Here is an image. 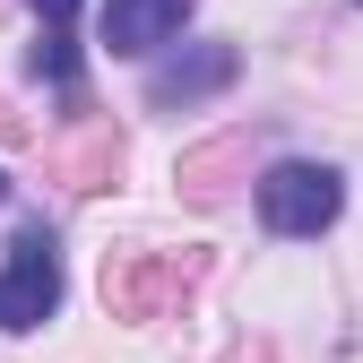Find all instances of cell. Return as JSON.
I'll list each match as a JSON object with an SVG mask.
<instances>
[{"instance_id": "6da1fadb", "label": "cell", "mask_w": 363, "mask_h": 363, "mask_svg": "<svg viewBox=\"0 0 363 363\" xmlns=\"http://www.w3.org/2000/svg\"><path fill=\"white\" fill-rule=\"evenodd\" d=\"M199 259H173V251H113L104 259V311L113 320H164V311L191 294Z\"/></svg>"}, {"instance_id": "7a4b0ae2", "label": "cell", "mask_w": 363, "mask_h": 363, "mask_svg": "<svg viewBox=\"0 0 363 363\" xmlns=\"http://www.w3.org/2000/svg\"><path fill=\"white\" fill-rule=\"evenodd\" d=\"M337 208H346V191H337L329 164H277V173L259 182V216H268V234H286V242L337 225Z\"/></svg>"}, {"instance_id": "3957f363", "label": "cell", "mask_w": 363, "mask_h": 363, "mask_svg": "<svg viewBox=\"0 0 363 363\" xmlns=\"http://www.w3.org/2000/svg\"><path fill=\"white\" fill-rule=\"evenodd\" d=\"M52 303H61L52 242H43V225H26V234L9 242V268H0V329H35V320H52Z\"/></svg>"}, {"instance_id": "277c9868", "label": "cell", "mask_w": 363, "mask_h": 363, "mask_svg": "<svg viewBox=\"0 0 363 363\" xmlns=\"http://www.w3.org/2000/svg\"><path fill=\"white\" fill-rule=\"evenodd\" d=\"M234 69H242L234 43H191V52H173V61L147 78V104H156V113L199 104V96H216V86H234Z\"/></svg>"}, {"instance_id": "5b68a950", "label": "cell", "mask_w": 363, "mask_h": 363, "mask_svg": "<svg viewBox=\"0 0 363 363\" xmlns=\"http://www.w3.org/2000/svg\"><path fill=\"white\" fill-rule=\"evenodd\" d=\"M191 0H104V43L113 52H156V43L182 35Z\"/></svg>"}, {"instance_id": "8992f818", "label": "cell", "mask_w": 363, "mask_h": 363, "mask_svg": "<svg viewBox=\"0 0 363 363\" xmlns=\"http://www.w3.org/2000/svg\"><path fill=\"white\" fill-rule=\"evenodd\" d=\"M113 173H121L113 121H96V130H78V139L52 147V182H69V191H113Z\"/></svg>"}, {"instance_id": "52a82bcc", "label": "cell", "mask_w": 363, "mask_h": 363, "mask_svg": "<svg viewBox=\"0 0 363 363\" xmlns=\"http://www.w3.org/2000/svg\"><path fill=\"white\" fill-rule=\"evenodd\" d=\"M242 164H251V139H242V130H225V139L191 147V156H182V199L216 208L225 191H234V173H242Z\"/></svg>"}, {"instance_id": "ba28073f", "label": "cell", "mask_w": 363, "mask_h": 363, "mask_svg": "<svg viewBox=\"0 0 363 363\" xmlns=\"http://www.w3.org/2000/svg\"><path fill=\"white\" fill-rule=\"evenodd\" d=\"M35 78H52V86H78V52H69V26H43V43H35Z\"/></svg>"}, {"instance_id": "9c48e42d", "label": "cell", "mask_w": 363, "mask_h": 363, "mask_svg": "<svg viewBox=\"0 0 363 363\" xmlns=\"http://www.w3.org/2000/svg\"><path fill=\"white\" fill-rule=\"evenodd\" d=\"M35 18H43V26H69V18H78V0H35Z\"/></svg>"}, {"instance_id": "30bf717a", "label": "cell", "mask_w": 363, "mask_h": 363, "mask_svg": "<svg viewBox=\"0 0 363 363\" xmlns=\"http://www.w3.org/2000/svg\"><path fill=\"white\" fill-rule=\"evenodd\" d=\"M0 139H9V147H18V139H26V121H18V113H9V104H0Z\"/></svg>"}, {"instance_id": "8fae6325", "label": "cell", "mask_w": 363, "mask_h": 363, "mask_svg": "<svg viewBox=\"0 0 363 363\" xmlns=\"http://www.w3.org/2000/svg\"><path fill=\"white\" fill-rule=\"evenodd\" d=\"M0 199H9V182H0Z\"/></svg>"}]
</instances>
